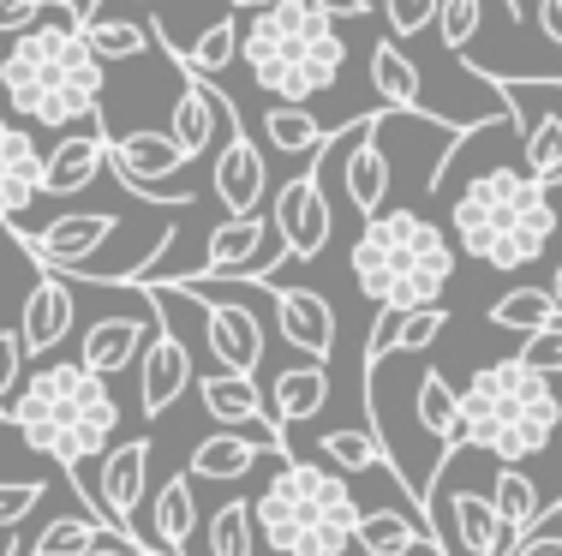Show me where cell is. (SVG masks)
I'll return each instance as SVG.
<instances>
[{"label":"cell","instance_id":"cell-22","mask_svg":"<svg viewBox=\"0 0 562 556\" xmlns=\"http://www.w3.org/2000/svg\"><path fill=\"white\" fill-rule=\"evenodd\" d=\"M109 126L102 114L90 121V132H66V138L48 150V168H43V197H72L85 185H97V174L109 168Z\"/></svg>","mask_w":562,"mask_h":556},{"label":"cell","instance_id":"cell-16","mask_svg":"<svg viewBox=\"0 0 562 556\" xmlns=\"http://www.w3.org/2000/svg\"><path fill=\"white\" fill-rule=\"evenodd\" d=\"M144 485H150V436H132V443H114L102 455V521L114 533L138 538V502Z\"/></svg>","mask_w":562,"mask_h":556},{"label":"cell","instance_id":"cell-1","mask_svg":"<svg viewBox=\"0 0 562 556\" xmlns=\"http://www.w3.org/2000/svg\"><path fill=\"white\" fill-rule=\"evenodd\" d=\"M7 419L19 425L24 449L43 461H55L60 473H78L90 455H109L120 431V401L109 377L85 371L78 360L43 365L19 383V395L7 401Z\"/></svg>","mask_w":562,"mask_h":556},{"label":"cell","instance_id":"cell-8","mask_svg":"<svg viewBox=\"0 0 562 556\" xmlns=\"http://www.w3.org/2000/svg\"><path fill=\"white\" fill-rule=\"evenodd\" d=\"M173 287H180L198 311H204L210 360H216L222 371H239V377H258V360H263V324H258V311H251L246 299L222 294L216 282H204V275H180Z\"/></svg>","mask_w":562,"mask_h":556},{"label":"cell","instance_id":"cell-6","mask_svg":"<svg viewBox=\"0 0 562 556\" xmlns=\"http://www.w3.org/2000/svg\"><path fill=\"white\" fill-rule=\"evenodd\" d=\"M251 514H258V538L281 556H341L353 551L366 502L324 461H281L263 497H251Z\"/></svg>","mask_w":562,"mask_h":556},{"label":"cell","instance_id":"cell-18","mask_svg":"<svg viewBox=\"0 0 562 556\" xmlns=\"http://www.w3.org/2000/svg\"><path fill=\"white\" fill-rule=\"evenodd\" d=\"M276 294V329L305 360H336V306L317 287H270Z\"/></svg>","mask_w":562,"mask_h":556},{"label":"cell","instance_id":"cell-23","mask_svg":"<svg viewBox=\"0 0 562 556\" xmlns=\"http://www.w3.org/2000/svg\"><path fill=\"white\" fill-rule=\"evenodd\" d=\"M551 97L539 114H520V102L503 97V114L520 126V162L539 185H562V72L551 78Z\"/></svg>","mask_w":562,"mask_h":556},{"label":"cell","instance_id":"cell-19","mask_svg":"<svg viewBox=\"0 0 562 556\" xmlns=\"http://www.w3.org/2000/svg\"><path fill=\"white\" fill-rule=\"evenodd\" d=\"M210 192L227 204V216H258L263 192H270L263 150L239 132V121H227V144L216 150V168H210Z\"/></svg>","mask_w":562,"mask_h":556},{"label":"cell","instance_id":"cell-25","mask_svg":"<svg viewBox=\"0 0 562 556\" xmlns=\"http://www.w3.org/2000/svg\"><path fill=\"white\" fill-rule=\"evenodd\" d=\"M449 329V311L443 306H419V311H378V329L366 341V377L378 371L390 353H425L437 336Z\"/></svg>","mask_w":562,"mask_h":556},{"label":"cell","instance_id":"cell-36","mask_svg":"<svg viewBox=\"0 0 562 556\" xmlns=\"http://www.w3.org/2000/svg\"><path fill=\"white\" fill-rule=\"evenodd\" d=\"M312 455L324 461L329 473H341V479H347V473H378L383 461H390V449H383L371 431H329V436H317V443H312Z\"/></svg>","mask_w":562,"mask_h":556},{"label":"cell","instance_id":"cell-48","mask_svg":"<svg viewBox=\"0 0 562 556\" xmlns=\"http://www.w3.org/2000/svg\"><path fill=\"white\" fill-rule=\"evenodd\" d=\"M263 7H276V0H234V12H263Z\"/></svg>","mask_w":562,"mask_h":556},{"label":"cell","instance_id":"cell-11","mask_svg":"<svg viewBox=\"0 0 562 556\" xmlns=\"http://www.w3.org/2000/svg\"><path fill=\"white\" fill-rule=\"evenodd\" d=\"M109 168H114V180L126 185L132 197H144V204H186V197H168V192H156L162 180H173L186 168V156H180V144L168 138V132H126V138H114L109 144Z\"/></svg>","mask_w":562,"mask_h":556},{"label":"cell","instance_id":"cell-3","mask_svg":"<svg viewBox=\"0 0 562 556\" xmlns=\"http://www.w3.org/2000/svg\"><path fill=\"white\" fill-rule=\"evenodd\" d=\"M449 240L491 270H527L557 240L551 185H539L527 168H485L454 192Z\"/></svg>","mask_w":562,"mask_h":556},{"label":"cell","instance_id":"cell-10","mask_svg":"<svg viewBox=\"0 0 562 556\" xmlns=\"http://www.w3.org/2000/svg\"><path fill=\"white\" fill-rule=\"evenodd\" d=\"M114 228H120V222L109 216V209H78V216H55L43 234L12 228V240L31 251L43 270H55V275H90V270H97V251L114 240Z\"/></svg>","mask_w":562,"mask_h":556},{"label":"cell","instance_id":"cell-12","mask_svg":"<svg viewBox=\"0 0 562 556\" xmlns=\"http://www.w3.org/2000/svg\"><path fill=\"white\" fill-rule=\"evenodd\" d=\"M192 389H198V401H204V413L216 419V425L251 436L258 449H281V425L270 419L263 389L251 377H239V371H216V377H198Z\"/></svg>","mask_w":562,"mask_h":556},{"label":"cell","instance_id":"cell-9","mask_svg":"<svg viewBox=\"0 0 562 556\" xmlns=\"http://www.w3.org/2000/svg\"><path fill=\"white\" fill-rule=\"evenodd\" d=\"M324 168L329 162L317 156L305 174L281 180V192L270 197V228L281 240V258H293V263L324 258L329 234H336V209H329V197H324Z\"/></svg>","mask_w":562,"mask_h":556},{"label":"cell","instance_id":"cell-4","mask_svg":"<svg viewBox=\"0 0 562 556\" xmlns=\"http://www.w3.org/2000/svg\"><path fill=\"white\" fill-rule=\"evenodd\" d=\"M353 282L378 311L443 306L454 282V240L419 209H378L353 240Z\"/></svg>","mask_w":562,"mask_h":556},{"label":"cell","instance_id":"cell-21","mask_svg":"<svg viewBox=\"0 0 562 556\" xmlns=\"http://www.w3.org/2000/svg\"><path fill=\"white\" fill-rule=\"evenodd\" d=\"M72 317H78V299H72V287H66L55 270H43V275H36V287L24 294V311H19L24 353H31V360H43V353H55L60 341L72 336Z\"/></svg>","mask_w":562,"mask_h":556},{"label":"cell","instance_id":"cell-46","mask_svg":"<svg viewBox=\"0 0 562 556\" xmlns=\"http://www.w3.org/2000/svg\"><path fill=\"white\" fill-rule=\"evenodd\" d=\"M312 12H324L329 24H341V19H366L371 12V0H305Z\"/></svg>","mask_w":562,"mask_h":556},{"label":"cell","instance_id":"cell-51","mask_svg":"<svg viewBox=\"0 0 562 556\" xmlns=\"http://www.w3.org/2000/svg\"><path fill=\"white\" fill-rule=\"evenodd\" d=\"M90 556H126V551H90Z\"/></svg>","mask_w":562,"mask_h":556},{"label":"cell","instance_id":"cell-40","mask_svg":"<svg viewBox=\"0 0 562 556\" xmlns=\"http://www.w3.org/2000/svg\"><path fill=\"white\" fill-rule=\"evenodd\" d=\"M36 502H48L43 485H31V479H0V533H19V526L36 514Z\"/></svg>","mask_w":562,"mask_h":556},{"label":"cell","instance_id":"cell-42","mask_svg":"<svg viewBox=\"0 0 562 556\" xmlns=\"http://www.w3.org/2000/svg\"><path fill=\"white\" fill-rule=\"evenodd\" d=\"M437 7L443 0H383V24H390V36H419L425 24H437Z\"/></svg>","mask_w":562,"mask_h":556},{"label":"cell","instance_id":"cell-20","mask_svg":"<svg viewBox=\"0 0 562 556\" xmlns=\"http://www.w3.org/2000/svg\"><path fill=\"white\" fill-rule=\"evenodd\" d=\"M222 121H234V97H222L216 84H204L198 72H186L180 97H173V121H168V138L180 144L186 162H198V156L216 144Z\"/></svg>","mask_w":562,"mask_h":556},{"label":"cell","instance_id":"cell-14","mask_svg":"<svg viewBox=\"0 0 562 556\" xmlns=\"http://www.w3.org/2000/svg\"><path fill=\"white\" fill-rule=\"evenodd\" d=\"M150 299V294H144ZM156 324H162V311H114V317H97V324L85 329V341H78V365L85 371H97V377H114V371H126V365H138V353L150 348V336H156Z\"/></svg>","mask_w":562,"mask_h":556},{"label":"cell","instance_id":"cell-38","mask_svg":"<svg viewBox=\"0 0 562 556\" xmlns=\"http://www.w3.org/2000/svg\"><path fill=\"white\" fill-rule=\"evenodd\" d=\"M210 556H258V514L251 502H222L210 514Z\"/></svg>","mask_w":562,"mask_h":556},{"label":"cell","instance_id":"cell-27","mask_svg":"<svg viewBox=\"0 0 562 556\" xmlns=\"http://www.w3.org/2000/svg\"><path fill=\"white\" fill-rule=\"evenodd\" d=\"M324 401H329V365H317V360L276 371L270 389H263V407H270L276 425H300V419H312Z\"/></svg>","mask_w":562,"mask_h":556},{"label":"cell","instance_id":"cell-44","mask_svg":"<svg viewBox=\"0 0 562 556\" xmlns=\"http://www.w3.org/2000/svg\"><path fill=\"white\" fill-rule=\"evenodd\" d=\"M24 336L19 329H0V419H7V401L19 395V383H24Z\"/></svg>","mask_w":562,"mask_h":556},{"label":"cell","instance_id":"cell-39","mask_svg":"<svg viewBox=\"0 0 562 556\" xmlns=\"http://www.w3.org/2000/svg\"><path fill=\"white\" fill-rule=\"evenodd\" d=\"M479 24H485V0H443V7H437V31H443V43L454 55L479 36Z\"/></svg>","mask_w":562,"mask_h":556},{"label":"cell","instance_id":"cell-43","mask_svg":"<svg viewBox=\"0 0 562 556\" xmlns=\"http://www.w3.org/2000/svg\"><path fill=\"white\" fill-rule=\"evenodd\" d=\"M48 7L78 12V0H0V36H24V31H36Z\"/></svg>","mask_w":562,"mask_h":556},{"label":"cell","instance_id":"cell-26","mask_svg":"<svg viewBox=\"0 0 562 556\" xmlns=\"http://www.w3.org/2000/svg\"><path fill=\"white\" fill-rule=\"evenodd\" d=\"M371 90H378L383 109H395V114H425V121H437V114L425 109V78H419V66L407 60V48H401L395 36L371 43Z\"/></svg>","mask_w":562,"mask_h":556},{"label":"cell","instance_id":"cell-47","mask_svg":"<svg viewBox=\"0 0 562 556\" xmlns=\"http://www.w3.org/2000/svg\"><path fill=\"white\" fill-rule=\"evenodd\" d=\"M532 12H539V31H544V43L562 48V0H532Z\"/></svg>","mask_w":562,"mask_h":556},{"label":"cell","instance_id":"cell-32","mask_svg":"<svg viewBox=\"0 0 562 556\" xmlns=\"http://www.w3.org/2000/svg\"><path fill=\"white\" fill-rule=\"evenodd\" d=\"M419 538H431V533H419V521H407V514H395V509H366L353 526V545L366 556H413Z\"/></svg>","mask_w":562,"mask_h":556},{"label":"cell","instance_id":"cell-33","mask_svg":"<svg viewBox=\"0 0 562 556\" xmlns=\"http://www.w3.org/2000/svg\"><path fill=\"white\" fill-rule=\"evenodd\" d=\"M263 144H270L276 156H317L329 144V132L317 126L300 102H276V109L263 114Z\"/></svg>","mask_w":562,"mask_h":556},{"label":"cell","instance_id":"cell-50","mask_svg":"<svg viewBox=\"0 0 562 556\" xmlns=\"http://www.w3.org/2000/svg\"><path fill=\"white\" fill-rule=\"evenodd\" d=\"M551 526H557V533H562V502H557V509H551Z\"/></svg>","mask_w":562,"mask_h":556},{"label":"cell","instance_id":"cell-41","mask_svg":"<svg viewBox=\"0 0 562 556\" xmlns=\"http://www.w3.org/2000/svg\"><path fill=\"white\" fill-rule=\"evenodd\" d=\"M515 360H527L532 371H544V377H557L562 371V317L544 329H532V336H520V353Z\"/></svg>","mask_w":562,"mask_h":556},{"label":"cell","instance_id":"cell-30","mask_svg":"<svg viewBox=\"0 0 562 556\" xmlns=\"http://www.w3.org/2000/svg\"><path fill=\"white\" fill-rule=\"evenodd\" d=\"M258 455L263 449L251 443V436L216 431V436H204V443L186 455V479H246V473L258 467Z\"/></svg>","mask_w":562,"mask_h":556},{"label":"cell","instance_id":"cell-13","mask_svg":"<svg viewBox=\"0 0 562 556\" xmlns=\"http://www.w3.org/2000/svg\"><path fill=\"white\" fill-rule=\"evenodd\" d=\"M150 306H156V299H150ZM192 383H198L192 348H186V336H173V324L162 317L156 336H150V348L138 353V407H144V419H162L168 407L192 389Z\"/></svg>","mask_w":562,"mask_h":556},{"label":"cell","instance_id":"cell-49","mask_svg":"<svg viewBox=\"0 0 562 556\" xmlns=\"http://www.w3.org/2000/svg\"><path fill=\"white\" fill-rule=\"evenodd\" d=\"M551 299H557V317H562V263H557V275H551Z\"/></svg>","mask_w":562,"mask_h":556},{"label":"cell","instance_id":"cell-15","mask_svg":"<svg viewBox=\"0 0 562 556\" xmlns=\"http://www.w3.org/2000/svg\"><path fill=\"white\" fill-rule=\"evenodd\" d=\"M43 144L24 126L0 121V228H24V209L43 197Z\"/></svg>","mask_w":562,"mask_h":556},{"label":"cell","instance_id":"cell-24","mask_svg":"<svg viewBox=\"0 0 562 556\" xmlns=\"http://www.w3.org/2000/svg\"><path fill=\"white\" fill-rule=\"evenodd\" d=\"M378 126H383V109L371 114V126L359 132V144H347V162H341V192L366 222L390 204V156H383V144H378Z\"/></svg>","mask_w":562,"mask_h":556},{"label":"cell","instance_id":"cell-29","mask_svg":"<svg viewBox=\"0 0 562 556\" xmlns=\"http://www.w3.org/2000/svg\"><path fill=\"white\" fill-rule=\"evenodd\" d=\"M150 533H156V556H186L198 533V491L186 473H173L162 485V497L150 502Z\"/></svg>","mask_w":562,"mask_h":556},{"label":"cell","instance_id":"cell-45","mask_svg":"<svg viewBox=\"0 0 562 556\" xmlns=\"http://www.w3.org/2000/svg\"><path fill=\"white\" fill-rule=\"evenodd\" d=\"M515 556H562V533H557L551 521H539V526H532V533L515 545Z\"/></svg>","mask_w":562,"mask_h":556},{"label":"cell","instance_id":"cell-31","mask_svg":"<svg viewBox=\"0 0 562 556\" xmlns=\"http://www.w3.org/2000/svg\"><path fill=\"white\" fill-rule=\"evenodd\" d=\"M491 502H497V521H503L508 538H527L532 526L544 521V497H539V485L527 479V467H497Z\"/></svg>","mask_w":562,"mask_h":556},{"label":"cell","instance_id":"cell-2","mask_svg":"<svg viewBox=\"0 0 562 556\" xmlns=\"http://www.w3.org/2000/svg\"><path fill=\"white\" fill-rule=\"evenodd\" d=\"M0 90L19 121L72 132L78 121L102 114V60L90 55L78 19L36 24V31L12 36V48L0 55Z\"/></svg>","mask_w":562,"mask_h":556},{"label":"cell","instance_id":"cell-7","mask_svg":"<svg viewBox=\"0 0 562 556\" xmlns=\"http://www.w3.org/2000/svg\"><path fill=\"white\" fill-rule=\"evenodd\" d=\"M239 60L251 66L263 97L305 109L312 97L336 90L347 66V43L336 36V24L324 12H312L305 0H276V7L251 12L246 36H239Z\"/></svg>","mask_w":562,"mask_h":556},{"label":"cell","instance_id":"cell-28","mask_svg":"<svg viewBox=\"0 0 562 556\" xmlns=\"http://www.w3.org/2000/svg\"><path fill=\"white\" fill-rule=\"evenodd\" d=\"M413 413H419V431L437 443V455H454V449H467L461 389H449L443 371H425V377H419V389H413Z\"/></svg>","mask_w":562,"mask_h":556},{"label":"cell","instance_id":"cell-35","mask_svg":"<svg viewBox=\"0 0 562 556\" xmlns=\"http://www.w3.org/2000/svg\"><path fill=\"white\" fill-rule=\"evenodd\" d=\"M78 31H85L90 55H97L102 66H109V60H132V55H144V48L156 43L150 24H138V19H97V12H85Z\"/></svg>","mask_w":562,"mask_h":556},{"label":"cell","instance_id":"cell-17","mask_svg":"<svg viewBox=\"0 0 562 556\" xmlns=\"http://www.w3.org/2000/svg\"><path fill=\"white\" fill-rule=\"evenodd\" d=\"M263 246H281L276 240V228H270V216H227L216 234H210V246H204V270L198 275H246V282H270V263H263Z\"/></svg>","mask_w":562,"mask_h":556},{"label":"cell","instance_id":"cell-34","mask_svg":"<svg viewBox=\"0 0 562 556\" xmlns=\"http://www.w3.org/2000/svg\"><path fill=\"white\" fill-rule=\"evenodd\" d=\"M239 19L234 12H227V19H216L210 24L204 36H198L192 48H168L173 55V66H180V72H198V78H216V72H227V66H234V55H239Z\"/></svg>","mask_w":562,"mask_h":556},{"label":"cell","instance_id":"cell-37","mask_svg":"<svg viewBox=\"0 0 562 556\" xmlns=\"http://www.w3.org/2000/svg\"><path fill=\"white\" fill-rule=\"evenodd\" d=\"M491 324H497V329H515V336H532V329L557 324L551 287H508L497 306H491Z\"/></svg>","mask_w":562,"mask_h":556},{"label":"cell","instance_id":"cell-5","mask_svg":"<svg viewBox=\"0 0 562 556\" xmlns=\"http://www.w3.org/2000/svg\"><path fill=\"white\" fill-rule=\"evenodd\" d=\"M461 425H467V449L491 455L497 467H520V461L544 455L557 443L562 395L527 360H491L461 389Z\"/></svg>","mask_w":562,"mask_h":556}]
</instances>
